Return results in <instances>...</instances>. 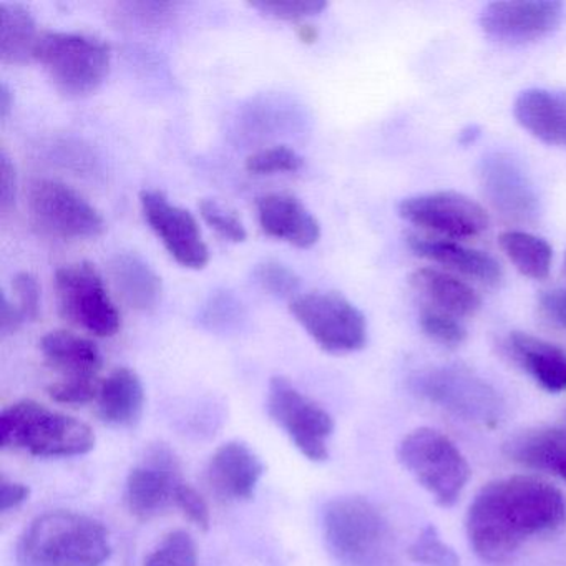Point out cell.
<instances>
[{"instance_id": "cell-1", "label": "cell", "mask_w": 566, "mask_h": 566, "mask_svg": "<svg viewBox=\"0 0 566 566\" xmlns=\"http://www.w3.org/2000/svg\"><path fill=\"white\" fill-rule=\"evenodd\" d=\"M565 522L562 490L538 476H505L486 483L470 502L467 542L482 562L503 565L530 539L549 535Z\"/></svg>"}, {"instance_id": "cell-2", "label": "cell", "mask_w": 566, "mask_h": 566, "mask_svg": "<svg viewBox=\"0 0 566 566\" xmlns=\"http://www.w3.org/2000/svg\"><path fill=\"white\" fill-rule=\"evenodd\" d=\"M111 555V533L104 523L71 510L32 520L15 546L19 566H104Z\"/></svg>"}, {"instance_id": "cell-3", "label": "cell", "mask_w": 566, "mask_h": 566, "mask_svg": "<svg viewBox=\"0 0 566 566\" xmlns=\"http://www.w3.org/2000/svg\"><path fill=\"white\" fill-rule=\"evenodd\" d=\"M323 535L343 566H390L396 539L384 513L359 495L337 496L323 510Z\"/></svg>"}, {"instance_id": "cell-4", "label": "cell", "mask_w": 566, "mask_h": 566, "mask_svg": "<svg viewBox=\"0 0 566 566\" xmlns=\"http://www.w3.org/2000/svg\"><path fill=\"white\" fill-rule=\"evenodd\" d=\"M91 426L49 409L35 400H19L0 413V443L35 457H77L94 450Z\"/></svg>"}, {"instance_id": "cell-5", "label": "cell", "mask_w": 566, "mask_h": 566, "mask_svg": "<svg viewBox=\"0 0 566 566\" xmlns=\"http://www.w3.org/2000/svg\"><path fill=\"white\" fill-rule=\"evenodd\" d=\"M410 389L443 412L482 429H496L505 417V402L499 390L463 366L419 370L410 377Z\"/></svg>"}, {"instance_id": "cell-6", "label": "cell", "mask_w": 566, "mask_h": 566, "mask_svg": "<svg viewBox=\"0 0 566 566\" xmlns=\"http://www.w3.org/2000/svg\"><path fill=\"white\" fill-rule=\"evenodd\" d=\"M397 459L442 509L459 502L472 476L462 450L432 427H417L403 436L397 447Z\"/></svg>"}, {"instance_id": "cell-7", "label": "cell", "mask_w": 566, "mask_h": 566, "mask_svg": "<svg viewBox=\"0 0 566 566\" xmlns=\"http://www.w3.org/2000/svg\"><path fill=\"white\" fill-rule=\"evenodd\" d=\"M34 61L44 67L62 94L84 97L101 88L112 67L111 45L78 32H44Z\"/></svg>"}, {"instance_id": "cell-8", "label": "cell", "mask_w": 566, "mask_h": 566, "mask_svg": "<svg viewBox=\"0 0 566 566\" xmlns=\"http://www.w3.org/2000/svg\"><path fill=\"white\" fill-rule=\"evenodd\" d=\"M294 319L331 354H350L367 344V321L363 311L336 291H310L290 303Z\"/></svg>"}, {"instance_id": "cell-9", "label": "cell", "mask_w": 566, "mask_h": 566, "mask_svg": "<svg viewBox=\"0 0 566 566\" xmlns=\"http://www.w3.org/2000/svg\"><path fill=\"white\" fill-rule=\"evenodd\" d=\"M55 296L62 317L95 337L120 331V313L94 264H65L55 273Z\"/></svg>"}, {"instance_id": "cell-10", "label": "cell", "mask_w": 566, "mask_h": 566, "mask_svg": "<svg viewBox=\"0 0 566 566\" xmlns=\"http://www.w3.org/2000/svg\"><path fill=\"white\" fill-rule=\"evenodd\" d=\"M29 211L42 233L61 240H92L105 231L101 211L71 185L41 178L29 188Z\"/></svg>"}, {"instance_id": "cell-11", "label": "cell", "mask_w": 566, "mask_h": 566, "mask_svg": "<svg viewBox=\"0 0 566 566\" xmlns=\"http://www.w3.org/2000/svg\"><path fill=\"white\" fill-rule=\"evenodd\" d=\"M268 412L311 462H324L329 457L327 442L334 432L333 416L304 396L286 377L276 376L270 380Z\"/></svg>"}, {"instance_id": "cell-12", "label": "cell", "mask_w": 566, "mask_h": 566, "mask_svg": "<svg viewBox=\"0 0 566 566\" xmlns=\"http://www.w3.org/2000/svg\"><path fill=\"white\" fill-rule=\"evenodd\" d=\"M399 214L413 227L453 241L480 237L490 223L482 205L457 191L406 198L400 201Z\"/></svg>"}, {"instance_id": "cell-13", "label": "cell", "mask_w": 566, "mask_h": 566, "mask_svg": "<svg viewBox=\"0 0 566 566\" xmlns=\"http://www.w3.org/2000/svg\"><path fill=\"white\" fill-rule=\"evenodd\" d=\"M145 220L170 256L188 270H203L210 261V250L205 243L197 218L171 203L160 190H144L140 193Z\"/></svg>"}, {"instance_id": "cell-14", "label": "cell", "mask_w": 566, "mask_h": 566, "mask_svg": "<svg viewBox=\"0 0 566 566\" xmlns=\"http://www.w3.org/2000/svg\"><path fill=\"white\" fill-rule=\"evenodd\" d=\"M480 188L493 210L506 220L533 221L539 213V198L528 174L505 151L485 155L479 167Z\"/></svg>"}, {"instance_id": "cell-15", "label": "cell", "mask_w": 566, "mask_h": 566, "mask_svg": "<svg viewBox=\"0 0 566 566\" xmlns=\"http://www.w3.org/2000/svg\"><path fill=\"white\" fill-rule=\"evenodd\" d=\"M563 19V4L555 0L490 2L480 14V28L500 44L522 45L552 34Z\"/></svg>"}, {"instance_id": "cell-16", "label": "cell", "mask_w": 566, "mask_h": 566, "mask_svg": "<svg viewBox=\"0 0 566 566\" xmlns=\"http://www.w3.org/2000/svg\"><path fill=\"white\" fill-rule=\"evenodd\" d=\"M181 482L180 465L171 450L157 447L128 473L125 485L128 510L137 518H154L175 503V493Z\"/></svg>"}, {"instance_id": "cell-17", "label": "cell", "mask_w": 566, "mask_h": 566, "mask_svg": "<svg viewBox=\"0 0 566 566\" xmlns=\"http://www.w3.org/2000/svg\"><path fill=\"white\" fill-rule=\"evenodd\" d=\"M256 210L261 230L268 237L301 250H310L319 241V221L294 195H263L258 198Z\"/></svg>"}, {"instance_id": "cell-18", "label": "cell", "mask_w": 566, "mask_h": 566, "mask_svg": "<svg viewBox=\"0 0 566 566\" xmlns=\"http://www.w3.org/2000/svg\"><path fill=\"white\" fill-rule=\"evenodd\" d=\"M263 473L260 457L240 440L218 447L207 467L208 483L227 500H250Z\"/></svg>"}, {"instance_id": "cell-19", "label": "cell", "mask_w": 566, "mask_h": 566, "mask_svg": "<svg viewBox=\"0 0 566 566\" xmlns=\"http://www.w3.org/2000/svg\"><path fill=\"white\" fill-rule=\"evenodd\" d=\"M407 244L417 256L440 264L452 273L462 274L476 283L485 286H499L502 283V266L485 251L473 250L446 238L419 237V234H409Z\"/></svg>"}, {"instance_id": "cell-20", "label": "cell", "mask_w": 566, "mask_h": 566, "mask_svg": "<svg viewBox=\"0 0 566 566\" xmlns=\"http://www.w3.org/2000/svg\"><path fill=\"white\" fill-rule=\"evenodd\" d=\"M513 115L536 140L566 150V91H523L513 105Z\"/></svg>"}, {"instance_id": "cell-21", "label": "cell", "mask_w": 566, "mask_h": 566, "mask_svg": "<svg viewBox=\"0 0 566 566\" xmlns=\"http://www.w3.org/2000/svg\"><path fill=\"white\" fill-rule=\"evenodd\" d=\"M510 357L525 370L543 390L549 394L566 390V350L542 337L513 331L506 337Z\"/></svg>"}, {"instance_id": "cell-22", "label": "cell", "mask_w": 566, "mask_h": 566, "mask_svg": "<svg viewBox=\"0 0 566 566\" xmlns=\"http://www.w3.org/2000/svg\"><path fill=\"white\" fill-rule=\"evenodd\" d=\"M512 462L548 473L566 483V427L545 426L523 430L503 447Z\"/></svg>"}, {"instance_id": "cell-23", "label": "cell", "mask_w": 566, "mask_h": 566, "mask_svg": "<svg viewBox=\"0 0 566 566\" xmlns=\"http://www.w3.org/2000/svg\"><path fill=\"white\" fill-rule=\"evenodd\" d=\"M41 350L62 379H101L104 356L94 340L71 331H51L41 340Z\"/></svg>"}, {"instance_id": "cell-24", "label": "cell", "mask_w": 566, "mask_h": 566, "mask_svg": "<svg viewBox=\"0 0 566 566\" xmlns=\"http://www.w3.org/2000/svg\"><path fill=\"white\" fill-rule=\"evenodd\" d=\"M108 274L118 296L132 310L148 313L160 304L161 277L140 254H115L108 264Z\"/></svg>"}, {"instance_id": "cell-25", "label": "cell", "mask_w": 566, "mask_h": 566, "mask_svg": "<svg viewBox=\"0 0 566 566\" xmlns=\"http://www.w3.org/2000/svg\"><path fill=\"white\" fill-rule=\"evenodd\" d=\"M410 286L429 301V306L457 317H470L480 310L482 300L467 281L436 268H419L409 277Z\"/></svg>"}, {"instance_id": "cell-26", "label": "cell", "mask_w": 566, "mask_h": 566, "mask_svg": "<svg viewBox=\"0 0 566 566\" xmlns=\"http://www.w3.org/2000/svg\"><path fill=\"white\" fill-rule=\"evenodd\" d=\"M98 416L115 427H132L142 419L145 409V389L140 377L128 367L112 370L102 380L98 392Z\"/></svg>"}, {"instance_id": "cell-27", "label": "cell", "mask_w": 566, "mask_h": 566, "mask_svg": "<svg viewBox=\"0 0 566 566\" xmlns=\"http://www.w3.org/2000/svg\"><path fill=\"white\" fill-rule=\"evenodd\" d=\"M41 34L34 15L22 4H0V57L4 64L34 61Z\"/></svg>"}, {"instance_id": "cell-28", "label": "cell", "mask_w": 566, "mask_h": 566, "mask_svg": "<svg viewBox=\"0 0 566 566\" xmlns=\"http://www.w3.org/2000/svg\"><path fill=\"white\" fill-rule=\"evenodd\" d=\"M499 247L523 276L535 281L548 277L553 261L548 241L526 231L512 230L500 234Z\"/></svg>"}, {"instance_id": "cell-29", "label": "cell", "mask_w": 566, "mask_h": 566, "mask_svg": "<svg viewBox=\"0 0 566 566\" xmlns=\"http://www.w3.org/2000/svg\"><path fill=\"white\" fill-rule=\"evenodd\" d=\"M419 326L430 340L450 349L462 346L469 336L460 317L433 306L420 310Z\"/></svg>"}, {"instance_id": "cell-30", "label": "cell", "mask_w": 566, "mask_h": 566, "mask_svg": "<svg viewBox=\"0 0 566 566\" xmlns=\"http://www.w3.org/2000/svg\"><path fill=\"white\" fill-rule=\"evenodd\" d=\"M145 566H198V546L190 533L175 530L147 556Z\"/></svg>"}, {"instance_id": "cell-31", "label": "cell", "mask_w": 566, "mask_h": 566, "mask_svg": "<svg viewBox=\"0 0 566 566\" xmlns=\"http://www.w3.org/2000/svg\"><path fill=\"white\" fill-rule=\"evenodd\" d=\"M253 277L254 283L271 296L290 300V303L300 296L301 277L296 271L280 261L268 260L258 263L253 270Z\"/></svg>"}, {"instance_id": "cell-32", "label": "cell", "mask_w": 566, "mask_h": 566, "mask_svg": "<svg viewBox=\"0 0 566 566\" xmlns=\"http://www.w3.org/2000/svg\"><path fill=\"white\" fill-rule=\"evenodd\" d=\"M412 562L423 566H460L455 549L440 538L433 526H427L407 549Z\"/></svg>"}, {"instance_id": "cell-33", "label": "cell", "mask_w": 566, "mask_h": 566, "mask_svg": "<svg viewBox=\"0 0 566 566\" xmlns=\"http://www.w3.org/2000/svg\"><path fill=\"white\" fill-rule=\"evenodd\" d=\"M304 160L287 145L263 148L247 158V170L253 175L294 174L303 168Z\"/></svg>"}, {"instance_id": "cell-34", "label": "cell", "mask_w": 566, "mask_h": 566, "mask_svg": "<svg viewBox=\"0 0 566 566\" xmlns=\"http://www.w3.org/2000/svg\"><path fill=\"white\" fill-rule=\"evenodd\" d=\"M241 317H243V306L233 294L227 291L213 294L201 310V323L208 329H231L240 323Z\"/></svg>"}, {"instance_id": "cell-35", "label": "cell", "mask_w": 566, "mask_h": 566, "mask_svg": "<svg viewBox=\"0 0 566 566\" xmlns=\"http://www.w3.org/2000/svg\"><path fill=\"white\" fill-rule=\"evenodd\" d=\"M200 214L207 221L208 227L213 228L224 240L231 241V243L247 241L248 231L243 221L233 211L227 210L220 201L205 198L200 201Z\"/></svg>"}, {"instance_id": "cell-36", "label": "cell", "mask_w": 566, "mask_h": 566, "mask_svg": "<svg viewBox=\"0 0 566 566\" xmlns=\"http://www.w3.org/2000/svg\"><path fill=\"white\" fill-rule=\"evenodd\" d=\"M175 9L177 4L171 2H124V4H117L115 15L125 24L148 28V25H161L170 21Z\"/></svg>"}, {"instance_id": "cell-37", "label": "cell", "mask_w": 566, "mask_h": 566, "mask_svg": "<svg viewBox=\"0 0 566 566\" xmlns=\"http://www.w3.org/2000/svg\"><path fill=\"white\" fill-rule=\"evenodd\" d=\"M251 8L266 18L277 21L297 22L326 11L324 0H286V2H251Z\"/></svg>"}, {"instance_id": "cell-38", "label": "cell", "mask_w": 566, "mask_h": 566, "mask_svg": "<svg viewBox=\"0 0 566 566\" xmlns=\"http://www.w3.org/2000/svg\"><path fill=\"white\" fill-rule=\"evenodd\" d=\"M102 379H62L51 384L49 397L65 406H85L98 399Z\"/></svg>"}, {"instance_id": "cell-39", "label": "cell", "mask_w": 566, "mask_h": 566, "mask_svg": "<svg viewBox=\"0 0 566 566\" xmlns=\"http://www.w3.org/2000/svg\"><path fill=\"white\" fill-rule=\"evenodd\" d=\"M12 293H14L15 304L24 314L25 321L38 319L41 314V286H39L38 277L28 271L15 274L12 280Z\"/></svg>"}, {"instance_id": "cell-40", "label": "cell", "mask_w": 566, "mask_h": 566, "mask_svg": "<svg viewBox=\"0 0 566 566\" xmlns=\"http://www.w3.org/2000/svg\"><path fill=\"white\" fill-rule=\"evenodd\" d=\"M175 505L184 512V515L190 520L191 523L201 530L210 528L211 515L208 509L207 500L201 496L193 486L188 485L187 482H181L180 486L175 493Z\"/></svg>"}, {"instance_id": "cell-41", "label": "cell", "mask_w": 566, "mask_h": 566, "mask_svg": "<svg viewBox=\"0 0 566 566\" xmlns=\"http://www.w3.org/2000/svg\"><path fill=\"white\" fill-rule=\"evenodd\" d=\"M18 198V170L12 164L8 151L0 154V210L2 213H9L15 207Z\"/></svg>"}, {"instance_id": "cell-42", "label": "cell", "mask_w": 566, "mask_h": 566, "mask_svg": "<svg viewBox=\"0 0 566 566\" xmlns=\"http://www.w3.org/2000/svg\"><path fill=\"white\" fill-rule=\"evenodd\" d=\"M539 311L545 314L546 319L552 321L556 326L566 329V287H553L543 291L538 300Z\"/></svg>"}, {"instance_id": "cell-43", "label": "cell", "mask_w": 566, "mask_h": 566, "mask_svg": "<svg viewBox=\"0 0 566 566\" xmlns=\"http://www.w3.org/2000/svg\"><path fill=\"white\" fill-rule=\"evenodd\" d=\"M29 496H31V489L24 483L14 482L8 476H2L0 480V510L2 513L18 509L22 503L28 502Z\"/></svg>"}, {"instance_id": "cell-44", "label": "cell", "mask_w": 566, "mask_h": 566, "mask_svg": "<svg viewBox=\"0 0 566 566\" xmlns=\"http://www.w3.org/2000/svg\"><path fill=\"white\" fill-rule=\"evenodd\" d=\"M25 323L28 321L18 304L9 300L8 293H2V300H0V333L2 336L18 333Z\"/></svg>"}, {"instance_id": "cell-45", "label": "cell", "mask_w": 566, "mask_h": 566, "mask_svg": "<svg viewBox=\"0 0 566 566\" xmlns=\"http://www.w3.org/2000/svg\"><path fill=\"white\" fill-rule=\"evenodd\" d=\"M12 108H14V94H12L11 87L6 82L0 85V118H6L11 115Z\"/></svg>"}, {"instance_id": "cell-46", "label": "cell", "mask_w": 566, "mask_h": 566, "mask_svg": "<svg viewBox=\"0 0 566 566\" xmlns=\"http://www.w3.org/2000/svg\"><path fill=\"white\" fill-rule=\"evenodd\" d=\"M317 29L313 28V25H300L297 28V38H300L301 42L304 44H314L317 41Z\"/></svg>"}, {"instance_id": "cell-47", "label": "cell", "mask_w": 566, "mask_h": 566, "mask_svg": "<svg viewBox=\"0 0 566 566\" xmlns=\"http://www.w3.org/2000/svg\"><path fill=\"white\" fill-rule=\"evenodd\" d=\"M565 271H566V256H565Z\"/></svg>"}]
</instances>
